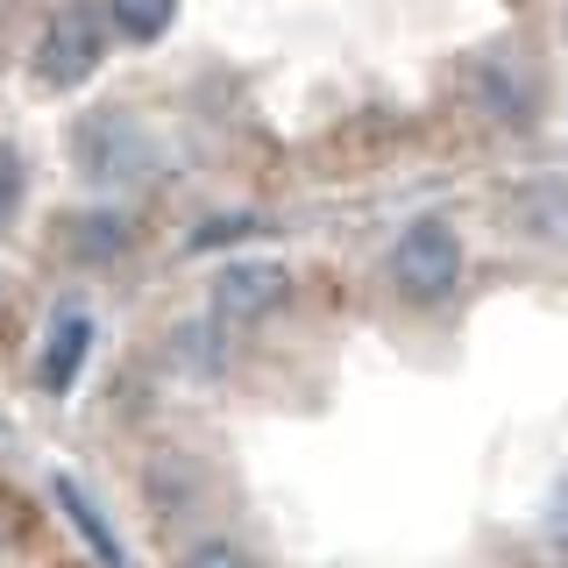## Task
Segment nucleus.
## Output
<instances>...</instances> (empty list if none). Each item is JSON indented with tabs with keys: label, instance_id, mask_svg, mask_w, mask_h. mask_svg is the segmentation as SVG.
<instances>
[{
	"label": "nucleus",
	"instance_id": "f257e3e1",
	"mask_svg": "<svg viewBox=\"0 0 568 568\" xmlns=\"http://www.w3.org/2000/svg\"><path fill=\"white\" fill-rule=\"evenodd\" d=\"M390 284H398L405 298H419V306H440V298H455L462 284V242L448 221H413L398 242H390Z\"/></svg>",
	"mask_w": 568,
	"mask_h": 568
},
{
	"label": "nucleus",
	"instance_id": "f8f14e48",
	"mask_svg": "<svg viewBox=\"0 0 568 568\" xmlns=\"http://www.w3.org/2000/svg\"><path fill=\"white\" fill-rule=\"evenodd\" d=\"M14 213H22V156L0 142V227H8Z\"/></svg>",
	"mask_w": 568,
	"mask_h": 568
},
{
	"label": "nucleus",
	"instance_id": "2eb2a0df",
	"mask_svg": "<svg viewBox=\"0 0 568 568\" xmlns=\"http://www.w3.org/2000/svg\"><path fill=\"white\" fill-rule=\"evenodd\" d=\"M561 526H568V511H561Z\"/></svg>",
	"mask_w": 568,
	"mask_h": 568
},
{
	"label": "nucleus",
	"instance_id": "7ed1b4c3",
	"mask_svg": "<svg viewBox=\"0 0 568 568\" xmlns=\"http://www.w3.org/2000/svg\"><path fill=\"white\" fill-rule=\"evenodd\" d=\"M100 50H106V22H100V8H64V14H50L43 36H36V79L43 85H85L100 71Z\"/></svg>",
	"mask_w": 568,
	"mask_h": 568
},
{
	"label": "nucleus",
	"instance_id": "f03ea898",
	"mask_svg": "<svg viewBox=\"0 0 568 568\" xmlns=\"http://www.w3.org/2000/svg\"><path fill=\"white\" fill-rule=\"evenodd\" d=\"M71 164L85 171V185H142L156 171V142L150 129H135L121 114H93L71 135Z\"/></svg>",
	"mask_w": 568,
	"mask_h": 568
},
{
	"label": "nucleus",
	"instance_id": "1a4fd4ad",
	"mask_svg": "<svg viewBox=\"0 0 568 568\" xmlns=\"http://www.w3.org/2000/svg\"><path fill=\"white\" fill-rule=\"evenodd\" d=\"M476 93H484V100H490L505 121H526V114H532V85H519L511 71H497V64L476 71Z\"/></svg>",
	"mask_w": 568,
	"mask_h": 568
},
{
	"label": "nucleus",
	"instance_id": "20e7f679",
	"mask_svg": "<svg viewBox=\"0 0 568 568\" xmlns=\"http://www.w3.org/2000/svg\"><path fill=\"white\" fill-rule=\"evenodd\" d=\"M213 298H221L227 320H271L284 298H292V271L277 256H242L213 277Z\"/></svg>",
	"mask_w": 568,
	"mask_h": 568
},
{
	"label": "nucleus",
	"instance_id": "423d86ee",
	"mask_svg": "<svg viewBox=\"0 0 568 568\" xmlns=\"http://www.w3.org/2000/svg\"><path fill=\"white\" fill-rule=\"evenodd\" d=\"M85 342H93V327H85L79 313L58 320V334H50V348H43V390H71V377L85 369Z\"/></svg>",
	"mask_w": 568,
	"mask_h": 568
},
{
	"label": "nucleus",
	"instance_id": "6e6552de",
	"mask_svg": "<svg viewBox=\"0 0 568 568\" xmlns=\"http://www.w3.org/2000/svg\"><path fill=\"white\" fill-rule=\"evenodd\" d=\"M106 14H114V29L129 36V43H156V36L171 29L178 0H106Z\"/></svg>",
	"mask_w": 568,
	"mask_h": 568
},
{
	"label": "nucleus",
	"instance_id": "ddd939ff",
	"mask_svg": "<svg viewBox=\"0 0 568 568\" xmlns=\"http://www.w3.org/2000/svg\"><path fill=\"white\" fill-rule=\"evenodd\" d=\"M178 568H248V555H242L235 540H200V547H192V555L178 561Z\"/></svg>",
	"mask_w": 568,
	"mask_h": 568
},
{
	"label": "nucleus",
	"instance_id": "0eeeda50",
	"mask_svg": "<svg viewBox=\"0 0 568 568\" xmlns=\"http://www.w3.org/2000/svg\"><path fill=\"white\" fill-rule=\"evenodd\" d=\"M150 505L164 511V519H178V511H192L200 505V476H192V462H150Z\"/></svg>",
	"mask_w": 568,
	"mask_h": 568
},
{
	"label": "nucleus",
	"instance_id": "9d476101",
	"mask_svg": "<svg viewBox=\"0 0 568 568\" xmlns=\"http://www.w3.org/2000/svg\"><path fill=\"white\" fill-rule=\"evenodd\" d=\"M171 348H178V363H192L200 377H213V369L227 363V355H221V327H213V320H192V327H178Z\"/></svg>",
	"mask_w": 568,
	"mask_h": 568
},
{
	"label": "nucleus",
	"instance_id": "9b49d317",
	"mask_svg": "<svg viewBox=\"0 0 568 568\" xmlns=\"http://www.w3.org/2000/svg\"><path fill=\"white\" fill-rule=\"evenodd\" d=\"M519 213H526V221H540L547 235H568V206H561V192H555V185L526 192V200H519Z\"/></svg>",
	"mask_w": 568,
	"mask_h": 568
},
{
	"label": "nucleus",
	"instance_id": "4468645a",
	"mask_svg": "<svg viewBox=\"0 0 568 568\" xmlns=\"http://www.w3.org/2000/svg\"><path fill=\"white\" fill-rule=\"evenodd\" d=\"M14 547H22V505L0 497V555H14Z\"/></svg>",
	"mask_w": 568,
	"mask_h": 568
},
{
	"label": "nucleus",
	"instance_id": "39448f33",
	"mask_svg": "<svg viewBox=\"0 0 568 568\" xmlns=\"http://www.w3.org/2000/svg\"><path fill=\"white\" fill-rule=\"evenodd\" d=\"M64 248L79 263H114L121 248H129V221H121V213H106V206L71 213V221H64Z\"/></svg>",
	"mask_w": 568,
	"mask_h": 568
}]
</instances>
